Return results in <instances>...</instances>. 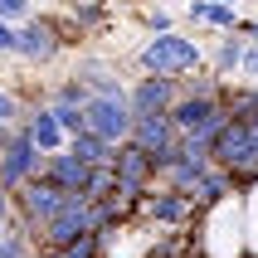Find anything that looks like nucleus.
Segmentation results:
<instances>
[{
	"instance_id": "25",
	"label": "nucleus",
	"mask_w": 258,
	"mask_h": 258,
	"mask_svg": "<svg viewBox=\"0 0 258 258\" xmlns=\"http://www.w3.org/2000/svg\"><path fill=\"white\" fill-rule=\"evenodd\" d=\"M239 78L244 83H258V44L244 39V63H239Z\"/></svg>"
},
{
	"instance_id": "30",
	"label": "nucleus",
	"mask_w": 258,
	"mask_h": 258,
	"mask_svg": "<svg viewBox=\"0 0 258 258\" xmlns=\"http://www.w3.org/2000/svg\"><path fill=\"white\" fill-rule=\"evenodd\" d=\"M161 5H180V0H161Z\"/></svg>"
},
{
	"instance_id": "3",
	"label": "nucleus",
	"mask_w": 258,
	"mask_h": 258,
	"mask_svg": "<svg viewBox=\"0 0 258 258\" xmlns=\"http://www.w3.org/2000/svg\"><path fill=\"white\" fill-rule=\"evenodd\" d=\"M215 166H224L239 180V190L258 180V127L253 122H229L215 137Z\"/></svg>"
},
{
	"instance_id": "4",
	"label": "nucleus",
	"mask_w": 258,
	"mask_h": 258,
	"mask_svg": "<svg viewBox=\"0 0 258 258\" xmlns=\"http://www.w3.org/2000/svg\"><path fill=\"white\" fill-rule=\"evenodd\" d=\"M195 200H190L185 190H171V185H151L142 195V219L146 224H156V229L166 234H185L190 224H195Z\"/></svg>"
},
{
	"instance_id": "9",
	"label": "nucleus",
	"mask_w": 258,
	"mask_h": 258,
	"mask_svg": "<svg viewBox=\"0 0 258 258\" xmlns=\"http://www.w3.org/2000/svg\"><path fill=\"white\" fill-rule=\"evenodd\" d=\"M107 171H112V185H122L127 195H137V200H142L146 190L156 185V161L146 156V151H142L137 142H132V137H127V142H122V146L112 151Z\"/></svg>"
},
{
	"instance_id": "28",
	"label": "nucleus",
	"mask_w": 258,
	"mask_h": 258,
	"mask_svg": "<svg viewBox=\"0 0 258 258\" xmlns=\"http://www.w3.org/2000/svg\"><path fill=\"white\" fill-rule=\"evenodd\" d=\"M34 258H63V248H34Z\"/></svg>"
},
{
	"instance_id": "24",
	"label": "nucleus",
	"mask_w": 258,
	"mask_h": 258,
	"mask_svg": "<svg viewBox=\"0 0 258 258\" xmlns=\"http://www.w3.org/2000/svg\"><path fill=\"white\" fill-rule=\"evenodd\" d=\"M0 54L20 58V25H5V20H0Z\"/></svg>"
},
{
	"instance_id": "18",
	"label": "nucleus",
	"mask_w": 258,
	"mask_h": 258,
	"mask_svg": "<svg viewBox=\"0 0 258 258\" xmlns=\"http://www.w3.org/2000/svg\"><path fill=\"white\" fill-rule=\"evenodd\" d=\"M73 78H83L93 93H127V83H122V73L112 69V63H102V58H83L78 69H73Z\"/></svg>"
},
{
	"instance_id": "31",
	"label": "nucleus",
	"mask_w": 258,
	"mask_h": 258,
	"mask_svg": "<svg viewBox=\"0 0 258 258\" xmlns=\"http://www.w3.org/2000/svg\"><path fill=\"white\" fill-rule=\"evenodd\" d=\"M234 5H239V0H234Z\"/></svg>"
},
{
	"instance_id": "11",
	"label": "nucleus",
	"mask_w": 258,
	"mask_h": 258,
	"mask_svg": "<svg viewBox=\"0 0 258 258\" xmlns=\"http://www.w3.org/2000/svg\"><path fill=\"white\" fill-rule=\"evenodd\" d=\"M180 78H166V73H142L137 83L127 88V102H132V117H146V112H171L175 98H180Z\"/></svg>"
},
{
	"instance_id": "23",
	"label": "nucleus",
	"mask_w": 258,
	"mask_h": 258,
	"mask_svg": "<svg viewBox=\"0 0 258 258\" xmlns=\"http://www.w3.org/2000/svg\"><path fill=\"white\" fill-rule=\"evenodd\" d=\"M29 15H34V0H0V20L5 25H25Z\"/></svg>"
},
{
	"instance_id": "13",
	"label": "nucleus",
	"mask_w": 258,
	"mask_h": 258,
	"mask_svg": "<svg viewBox=\"0 0 258 258\" xmlns=\"http://www.w3.org/2000/svg\"><path fill=\"white\" fill-rule=\"evenodd\" d=\"M39 175H44V180H54L63 195H88V175H93V166H83V161L63 146V151H49V156H44Z\"/></svg>"
},
{
	"instance_id": "26",
	"label": "nucleus",
	"mask_w": 258,
	"mask_h": 258,
	"mask_svg": "<svg viewBox=\"0 0 258 258\" xmlns=\"http://www.w3.org/2000/svg\"><path fill=\"white\" fill-rule=\"evenodd\" d=\"M10 215H15V190H10V185H0V224H5Z\"/></svg>"
},
{
	"instance_id": "1",
	"label": "nucleus",
	"mask_w": 258,
	"mask_h": 258,
	"mask_svg": "<svg viewBox=\"0 0 258 258\" xmlns=\"http://www.w3.org/2000/svg\"><path fill=\"white\" fill-rule=\"evenodd\" d=\"M190 229H195V239H190V253L195 258H248L244 195H229V200L200 210Z\"/></svg>"
},
{
	"instance_id": "2",
	"label": "nucleus",
	"mask_w": 258,
	"mask_h": 258,
	"mask_svg": "<svg viewBox=\"0 0 258 258\" xmlns=\"http://www.w3.org/2000/svg\"><path fill=\"white\" fill-rule=\"evenodd\" d=\"M132 63L142 73H166V78H195V73L210 69V49L200 39H190L185 29H171V34H151V39L132 54Z\"/></svg>"
},
{
	"instance_id": "7",
	"label": "nucleus",
	"mask_w": 258,
	"mask_h": 258,
	"mask_svg": "<svg viewBox=\"0 0 258 258\" xmlns=\"http://www.w3.org/2000/svg\"><path fill=\"white\" fill-rule=\"evenodd\" d=\"M39 166H44V151L34 146V137H29V127L20 122V127L10 132V142L0 146V185L20 190V185L29 180V175H39Z\"/></svg>"
},
{
	"instance_id": "10",
	"label": "nucleus",
	"mask_w": 258,
	"mask_h": 258,
	"mask_svg": "<svg viewBox=\"0 0 258 258\" xmlns=\"http://www.w3.org/2000/svg\"><path fill=\"white\" fill-rule=\"evenodd\" d=\"M88 98H93V88L83 83V78H63V83L49 88V107H54V117L63 122V132L69 137H78V132H88Z\"/></svg>"
},
{
	"instance_id": "6",
	"label": "nucleus",
	"mask_w": 258,
	"mask_h": 258,
	"mask_svg": "<svg viewBox=\"0 0 258 258\" xmlns=\"http://www.w3.org/2000/svg\"><path fill=\"white\" fill-rule=\"evenodd\" d=\"M132 142L156 161V175H161L180 146V127L171 122V112H146V117H132Z\"/></svg>"
},
{
	"instance_id": "16",
	"label": "nucleus",
	"mask_w": 258,
	"mask_h": 258,
	"mask_svg": "<svg viewBox=\"0 0 258 258\" xmlns=\"http://www.w3.org/2000/svg\"><path fill=\"white\" fill-rule=\"evenodd\" d=\"M229 195H239V180H234L224 166H210L205 171V180L195 190H190V200H195V210H210V205H219V200H229Z\"/></svg>"
},
{
	"instance_id": "15",
	"label": "nucleus",
	"mask_w": 258,
	"mask_h": 258,
	"mask_svg": "<svg viewBox=\"0 0 258 258\" xmlns=\"http://www.w3.org/2000/svg\"><path fill=\"white\" fill-rule=\"evenodd\" d=\"M185 20L195 29H215V34H229V29H239V5L234 0H190L185 5Z\"/></svg>"
},
{
	"instance_id": "27",
	"label": "nucleus",
	"mask_w": 258,
	"mask_h": 258,
	"mask_svg": "<svg viewBox=\"0 0 258 258\" xmlns=\"http://www.w3.org/2000/svg\"><path fill=\"white\" fill-rule=\"evenodd\" d=\"M239 34H244L248 44H258V20H239Z\"/></svg>"
},
{
	"instance_id": "20",
	"label": "nucleus",
	"mask_w": 258,
	"mask_h": 258,
	"mask_svg": "<svg viewBox=\"0 0 258 258\" xmlns=\"http://www.w3.org/2000/svg\"><path fill=\"white\" fill-rule=\"evenodd\" d=\"M137 20L146 25V34H171V29H180V25H175V20H180L175 5H151V10H142Z\"/></svg>"
},
{
	"instance_id": "12",
	"label": "nucleus",
	"mask_w": 258,
	"mask_h": 258,
	"mask_svg": "<svg viewBox=\"0 0 258 258\" xmlns=\"http://www.w3.org/2000/svg\"><path fill=\"white\" fill-rule=\"evenodd\" d=\"M63 54V34L49 15H29L25 25H20V58L25 63H54Z\"/></svg>"
},
{
	"instance_id": "21",
	"label": "nucleus",
	"mask_w": 258,
	"mask_h": 258,
	"mask_svg": "<svg viewBox=\"0 0 258 258\" xmlns=\"http://www.w3.org/2000/svg\"><path fill=\"white\" fill-rule=\"evenodd\" d=\"M63 258H107V234H83V239H73L69 248H63Z\"/></svg>"
},
{
	"instance_id": "29",
	"label": "nucleus",
	"mask_w": 258,
	"mask_h": 258,
	"mask_svg": "<svg viewBox=\"0 0 258 258\" xmlns=\"http://www.w3.org/2000/svg\"><path fill=\"white\" fill-rule=\"evenodd\" d=\"M10 132H15V127H5V122H0V146H5V142H10Z\"/></svg>"
},
{
	"instance_id": "22",
	"label": "nucleus",
	"mask_w": 258,
	"mask_h": 258,
	"mask_svg": "<svg viewBox=\"0 0 258 258\" xmlns=\"http://www.w3.org/2000/svg\"><path fill=\"white\" fill-rule=\"evenodd\" d=\"M25 112H29V102L20 98L15 88L0 83V122H5V127H20V122H25Z\"/></svg>"
},
{
	"instance_id": "14",
	"label": "nucleus",
	"mask_w": 258,
	"mask_h": 258,
	"mask_svg": "<svg viewBox=\"0 0 258 258\" xmlns=\"http://www.w3.org/2000/svg\"><path fill=\"white\" fill-rule=\"evenodd\" d=\"M25 127H29V137H34V146H39L44 156L49 151H63L69 146V132H63V122L54 117V107L49 102H29V112H25Z\"/></svg>"
},
{
	"instance_id": "5",
	"label": "nucleus",
	"mask_w": 258,
	"mask_h": 258,
	"mask_svg": "<svg viewBox=\"0 0 258 258\" xmlns=\"http://www.w3.org/2000/svg\"><path fill=\"white\" fill-rule=\"evenodd\" d=\"M63 190L54 185V180H44V175H29L25 185L15 190V215L29 224V234H34V248H39V229H44V219H54L58 210H63Z\"/></svg>"
},
{
	"instance_id": "32",
	"label": "nucleus",
	"mask_w": 258,
	"mask_h": 258,
	"mask_svg": "<svg viewBox=\"0 0 258 258\" xmlns=\"http://www.w3.org/2000/svg\"><path fill=\"white\" fill-rule=\"evenodd\" d=\"M190 258H195V253H190Z\"/></svg>"
},
{
	"instance_id": "17",
	"label": "nucleus",
	"mask_w": 258,
	"mask_h": 258,
	"mask_svg": "<svg viewBox=\"0 0 258 258\" xmlns=\"http://www.w3.org/2000/svg\"><path fill=\"white\" fill-rule=\"evenodd\" d=\"M239 63H244V34L229 29V34H219V39L210 44V69H215L219 78H239Z\"/></svg>"
},
{
	"instance_id": "19",
	"label": "nucleus",
	"mask_w": 258,
	"mask_h": 258,
	"mask_svg": "<svg viewBox=\"0 0 258 258\" xmlns=\"http://www.w3.org/2000/svg\"><path fill=\"white\" fill-rule=\"evenodd\" d=\"M69 151L83 161V166H107L117 146H112V142H102L98 132H78V137H69Z\"/></svg>"
},
{
	"instance_id": "8",
	"label": "nucleus",
	"mask_w": 258,
	"mask_h": 258,
	"mask_svg": "<svg viewBox=\"0 0 258 258\" xmlns=\"http://www.w3.org/2000/svg\"><path fill=\"white\" fill-rule=\"evenodd\" d=\"M88 132H98L102 142L122 146L132 137V102L127 93H93L88 98Z\"/></svg>"
}]
</instances>
